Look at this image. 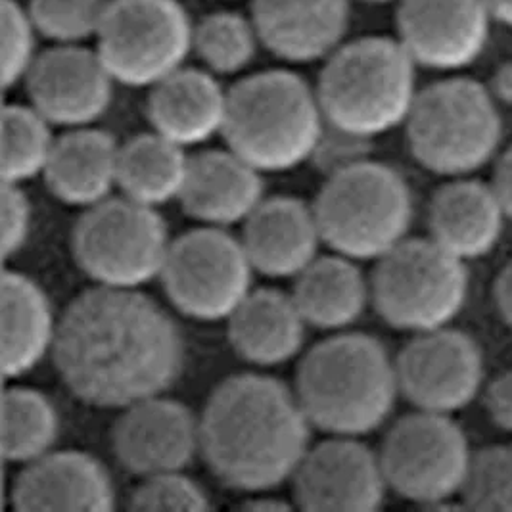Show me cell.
<instances>
[{
	"label": "cell",
	"mask_w": 512,
	"mask_h": 512,
	"mask_svg": "<svg viewBox=\"0 0 512 512\" xmlns=\"http://www.w3.org/2000/svg\"><path fill=\"white\" fill-rule=\"evenodd\" d=\"M52 357L73 396L125 409L175 384L185 340L167 311L139 290L96 286L62 315Z\"/></svg>",
	"instance_id": "1"
},
{
	"label": "cell",
	"mask_w": 512,
	"mask_h": 512,
	"mask_svg": "<svg viewBox=\"0 0 512 512\" xmlns=\"http://www.w3.org/2000/svg\"><path fill=\"white\" fill-rule=\"evenodd\" d=\"M311 422L286 384L265 374L221 382L200 417V453L227 488L263 493L292 480Z\"/></svg>",
	"instance_id": "2"
},
{
	"label": "cell",
	"mask_w": 512,
	"mask_h": 512,
	"mask_svg": "<svg viewBox=\"0 0 512 512\" xmlns=\"http://www.w3.org/2000/svg\"><path fill=\"white\" fill-rule=\"evenodd\" d=\"M296 396L315 428L330 436L361 438L394 411L396 359L369 334L340 332L307 351Z\"/></svg>",
	"instance_id": "3"
},
{
	"label": "cell",
	"mask_w": 512,
	"mask_h": 512,
	"mask_svg": "<svg viewBox=\"0 0 512 512\" xmlns=\"http://www.w3.org/2000/svg\"><path fill=\"white\" fill-rule=\"evenodd\" d=\"M323 131L317 91L298 73L261 71L229 91L223 137L261 173L288 171L313 160Z\"/></svg>",
	"instance_id": "4"
},
{
	"label": "cell",
	"mask_w": 512,
	"mask_h": 512,
	"mask_svg": "<svg viewBox=\"0 0 512 512\" xmlns=\"http://www.w3.org/2000/svg\"><path fill=\"white\" fill-rule=\"evenodd\" d=\"M417 68L390 37H363L336 48L315 89L326 123L369 140L405 125L419 94Z\"/></svg>",
	"instance_id": "5"
},
{
	"label": "cell",
	"mask_w": 512,
	"mask_h": 512,
	"mask_svg": "<svg viewBox=\"0 0 512 512\" xmlns=\"http://www.w3.org/2000/svg\"><path fill=\"white\" fill-rule=\"evenodd\" d=\"M413 158L443 177H470L499 156L503 119L488 85L447 77L420 89L405 121Z\"/></svg>",
	"instance_id": "6"
},
{
	"label": "cell",
	"mask_w": 512,
	"mask_h": 512,
	"mask_svg": "<svg viewBox=\"0 0 512 512\" xmlns=\"http://www.w3.org/2000/svg\"><path fill=\"white\" fill-rule=\"evenodd\" d=\"M313 208L326 246L355 261L386 256L413 223L411 188L394 167L371 158L326 175Z\"/></svg>",
	"instance_id": "7"
},
{
	"label": "cell",
	"mask_w": 512,
	"mask_h": 512,
	"mask_svg": "<svg viewBox=\"0 0 512 512\" xmlns=\"http://www.w3.org/2000/svg\"><path fill=\"white\" fill-rule=\"evenodd\" d=\"M465 261L428 238H405L376 261L371 302L388 325L411 334L449 326L468 298Z\"/></svg>",
	"instance_id": "8"
},
{
	"label": "cell",
	"mask_w": 512,
	"mask_h": 512,
	"mask_svg": "<svg viewBox=\"0 0 512 512\" xmlns=\"http://www.w3.org/2000/svg\"><path fill=\"white\" fill-rule=\"evenodd\" d=\"M171 238L156 208L129 198H108L79 217L71 250L96 286L139 290L160 279Z\"/></svg>",
	"instance_id": "9"
},
{
	"label": "cell",
	"mask_w": 512,
	"mask_h": 512,
	"mask_svg": "<svg viewBox=\"0 0 512 512\" xmlns=\"http://www.w3.org/2000/svg\"><path fill=\"white\" fill-rule=\"evenodd\" d=\"M194 25L177 0H110L96 33V52L116 83L154 87L181 70Z\"/></svg>",
	"instance_id": "10"
},
{
	"label": "cell",
	"mask_w": 512,
	"mask_h": 512,
	"mask_svg": "<svg viewBox=\"0 0 512 512\" xmlns=\"http://www.w3.org/2000/svg\"><path fill=\"white\" fill-rule=\"evenodd\" d=\"M378 455L388 488L411 503L438 507L459 497L472 449L451 415L417 409L390 426Z\"/></svg>",
	"instance_id": "11"
},
{
	"label": "cell",
	"mask_w": 512,
	"mask_h": 512,
	"mask_svg": "<svg viewBox=\"0 0 512 512\" xmlns=\"http://www.w3.org/2000/svg\"><path fill=\"white\" fill-rule=\"evenodd\" d=\"M256 269L242 240L221 227H202L171 240L163 261V290L190 319L221 321L254 290Z\"/></svg>",
	"instance_id": "12"
},
{
	"label": "cell",
	"mask_w": 512,
	"mask_h": 512,
	"mask_svg": "<svg viewBox=\"0 0 512 512\" xmlns=\"http://www.w3.org/2000/svg\"><path fill=\"white\" fill-rule=\"evenodd\" d=\"M396 373L399 396L442 415L465 409L486 386L478 342L451 326L415 334L396 357Z\"/></svg>",
	"instance_id": "13"
},
{
	"label": "cell",
	"mask_w": 512,
	"mask_h": 512,
	"mask_svg": "<svg viewBox=\"0 0 512 512\" xmlns=\"http://www.w3.org/2000/svg\"><path fill=\"white\" fill-rule=\"evenodd\" d=\"M493 14L486 0H399L397 41L419 68L459 71L486 48Z\"/></svg>",
	"instance_id": "14"
},
{
	"label": "cell",
	"mask_w": 512,
	"mask_h": 512,
	"mask_svg": "<svg viewBox=\"0 0 512 512\" xmlns=\"http://www.w3.org/2000/svg\"><path fill=\"white\" fill-rule=\"evenodd\" d=\"M292 482L305 511H378L390 489L380 455L353 436H332L309 447Z\"/></svg>",
	"instance_id": "15"
},
{
	"label": "cell",
	"mask_w": 512,
	"mask_h": 512,
	"mask_svg": "<svg viewBox=\"0 0 512 512\" xmlns=\"http://www.w3.org/2000/svg\"><path fill=\"white\" fill-rule=\"evenodd\" d=\"M116 79L96 50L56 45L41 52L25 77L31 106L50 125L89 127L112 104Z\"/></svg>",
	"instance_id": "16"
},
{
	"label": "cell",
	"mask_w": 512,
	"mask_h": 512,
	"mask_svg": "<svg viewBox=\"0 0 512 512\" xmlns=\"http://www.w3.org/2000/svg\"><path fill=\"white\" fill-rule=\"evenodd\" d=\"M112 443L119 465L135 476L179 472L200 453V419L175 399L148 397L121 409Z\"/></svg>",
	"instance_id": "17"
},
{
	"label": "cell",
	"mask_w": 512,
	"mask_h": 512,
	"mask_svg": "<svg viewBox=\"0 0 512 512\" xmlns=\"http://www.w3.org/2000/svg\"><path fill=\"white\" fill-rule=\"evenodd\" d=\"M18 511H114L116 489L108 470L83 451H48L24 465L12 488Z\"/></svg>",
	"instance_id": "18"
},
{
	"label": "cell",
	"mask_w": 512,
	"mask_h": 512,
	"mask_svg": "<svg viewBox=\"0 0 512 512\" xmlns=\"http://www.w3.org/2000/svg\"><path fill=\"white\" fill-rule=\"evenodd\" d=\"M350 0H254L259 43L280 60L309 64L344 45Z\"/></svg>",
	"instance_id": "19"
},
{
	"label": "cell",
	"mask_w": 512,
	"mask_h": 512,
	"mask_svg": "<svg viewBox=\"0 0 512 512\" xmlns=\"http://www.w3.org/2000/svg\"><path fill=\"white\" fill-rule=\"evenodd\" d=\"M244 250L257 273L273 279L298 277L319 257L323 242L315 208L298 198L263 200L244 221Z\"/></svg>",
	"instance_id": "20"
},
{
	"label": "cell",
	"mask_w": 512,
	"mask_h": 512,
	"mask_svg": "<svg viewBox=\"0 0 512 512\" xmlns=\"http://www.w3.org/2000/svg\"><path fill=\"white\" fill-rule=\"evenodd\" d=\"M261 171L229 150H204L188 160L183 210L206 227L244 223L263 202Z\"/></svg>",
	"instance_id": "21"
},
{
	"label": "cell",
	"mask_w": 512,
	"mask_h": 512,
	"mask_svg": "<svg viewBox=\"0 0 512 512\" xmlns=\"http://www.w3.org/2000/svg\"><path fill=\"white\" fill-rule=\"evenodd\" d=\"M507 219L495 188L472 177H455L432 196L428 231L443 250L466 263L491 254Z\"/></svg>",
	"instance_id": "22"
},
{
	"label": "cell",
	"mask_w": 512,
	"mask_h": 512,
	"mask_svg": "<svg viewBox=\"0 0 512 512\" xmlns=\"http://www.w3.org/2000/svg\"><path fill=\"white\" fill-rule=\"evenodd\" d=\"M227 100L211 71L181 68L150 89L148 119L156 133L188 148L223 135Z\"/></svg>",
	"instance_id": "23"
},
{
	"label": "cell",
	"mask_w": 512,
	"mask_h": 512,
	"mask_svg": "<svg viewBox=\"0 0 512 512\" xmlns=\"http://www.w3.org/2000/svg\"><path fill=\"white\" fill-rule=\"evenodd\" d=\"M119 144L100 129L77 127L54 142L45 169L50 192L64 204L93 208L117 187Z\"/></svg>",
	"instance_id": "24"
},
{
	"label": "cell",
	"mask_w": 512,
	"mask_h": 512,
	"mask_svg": "<svg viewBox=\"0 0 512 512\" xmlns=\"http://www.w3.org/2000/svg\"><path fill=\"white\" fill-rule=\"evenodd\" d=\"M227 321L231 346L248 363L277 367L302 351L307 323L292 294L252 290Z\"/></svg>",
	"instance_id": "25"
},
{
	"label": "cell",
	"mask_w": 512,
	"mask_h": 512,
	"mask_svg": "<svg viewBox=\"0 0 512 512\" xmlns=\"http://www.w3.org/2000/svg\"><path fill=\"white\" fill-rule=\"evenodd\" d=\"M58 323L45 290L22 273L2 277V371L8 380L33 371L52 353Z\"/></svg>",
	"instance_id": "26"
},
{
	"label": "cell",
	"mask_w": 512,
	"mask_h": 512,
	"mask_svg": "<svg viewBox=\"0 0 512 512\" xmlns=\"http://www.w3.org/2000/svg\"><path fill=\"white\" fill-rule=\"evenodd\" d=\"M292 298L307 326L344 330L355 325L371 302V280L355 265V259L317 257L296 277Z\"/></svg>",
	"instance_id": "27"
},
{
	"label": "cell",
	"mask_w": 512,
	"mask_h": 512,
	"mask_svg": "<svg viewBox=\"0 0 512 512\" xmlns=\"http://www.w3.org/2000/svg\"><path fill=\"white\" fill-rule=\"evenodd\" d=\"M188 160L183 146L156 131L133 137L119 148L117 188L125 198L150 208L179 200Z\"/></svg>",
	"instance_id": "28"
},
{
	"label": "cell",
	"mask_w": 512,
	"mask_h": 512,
	"mask_svg": "<svg viewBox=\"0 0 512 512\" xmlns=\"http://www.w3.org/2000/svg\"><path fill=\"white\" fill-rule=\"evenodd\" d=\"M60 419L52 401L33 388L14 386L2 397V453L8 463L27 465L52 451Z\"/></svg>",
	"instance_id": "29"
},
{
	"label": "cell",
	"mask_w": 512,
	"mask_h": 512,
	"mask_svg": "<svg viewBox=\"0 0 512 512\" xmlns=\"http://www.w3.org/2000/svg\"><path fill=\"white\" fill-rule=\"evenodd\" d=\"M56 139L50 123L31 104H8L2 110V181L22 185L43 175Z\"/></svg>",
	"instance_id": "30"
},
{
	"label": "cell",
	"mask_w": 512,
	"mask_h": 512,
	"mask_svg": "<svg viewBox=\"0 0 512 512\" xmlns=\"http://www.w3.org/2000/svg\"><path fill=\"white\" fill-rule=\"evenodd\" d=\"M259 37L252 20L234 12L208 14L194 25L192 50L206 70L217 75H234L246 70L256 56Z\"/></svg>",
	"instance_id": "31"
},
{
	"label": "cell",
	"mask_w": 512,
	"mask_h": 512,
	"mask_svg": "<svg viewBox=\"0 0 512 512\" xmlns=\"http://www.w3.org/2000/svg\"><path fill=\"white\" fill-rule=\"evenodd\" d=\"M459 499L472 511L512 512V445L472 451Z\"/></svg>",
	"instance_id": "32"
},
{
	"label": "cell",
	"mask_w": 512,
	"mask_h": 512,
	"mask_svg": "<svg viewBox=\"0 0 512 512\" xmlns=\"http://www.w3.org/2000/svg\"><path fill=\"white\" fill-rule=\"evenodd\" d=\"M110 0H31L27 10L39 35L56 45H81L96 37Z\"/></svg>",
	"instance_id": "33"
},
{
	"label": "cell",
	"mask_w": 512,
	"mask_h": 512,
	"mask_svg": "<svg viewBox=\"0 0 512 512\" xmlns=\"http://www.w3.org/2000/svg\"><path fill=\"white\" fill-rule=\"evenodd\" d=\"M37 27L29 10L18 0H2V83L4 89L25 81L37 60L35 37Z\"/></svg>",
	"instance_id": "34"
},
{
	"label": "cell",
	"mask_w": 512,
	"mask_h": 512,
	"mask_svg": "<svg viewBox=\"0 0 512 512\" xmlns=\"http://www.w3.org/2000/svg\"><path fill=\"white\" fill-rule=\"evenodd\" d=\"M210 497L183 470L142 478L131 493L133 511H208Z\"/></svg>",
	"instance_id": "35"
},
{
	"label": "cell",
	"mask_w": 512,
	"mask_h": 512,
	"mask_svg": "<svg viewBox=\"0 0 512 512\" xmlns=\"http://www.w3.org/2000/svg\"><path fill=\"white\" fill-rule=\"evenodd\" d=\"M31 229V202L20 185L2 187V256L20 254Z\"/></svg>",
	"instance_id": "36"
},
{
	"label": "cell",
	"mask_w": 512,
	"mask_h": 512,
	"mask_svg": "<svg viewBox=\"0 0 512 512\" xmlns=\"http://www.w3.org/2000/svg\"><path fill=\"white\" fill-rule=\"evenodd\" d=\"M489 420L503 432L512 434V369L497 374L482 390Z\"/></svg>",
	"instance_id": "37"
},
{
	"label": "cell",
	"mask_w": 512,
	"mask_h": 512,
	"mask_svg": "<svg viewBox=\"0 0 512 512\" xmlns=\"http://www.w3.org/2000/svg\"><path fill=\"white\" fill-rule=\"evenodd\" d=\"M491 187L495 188L503 210L512 221V144L497 156Z\"/></svg>",
	"instance_id": "38"
},
{
	"label": "cell",
	"mask_w": 512,
	"mask_h": 512,
	"mask_svg": "<svg viewBox=\"0 0 512 512\" xmlns=\"http://www.w3.org/2000/svg\"><path fill=\"white\" fill-rule=\"evenodd\" d=\"M493 302L501 319L512 328V259L503 265L493 282Z\"/></svg>",
	"instance_id": "39"
},
{
	"label": "cell",
	"mask_w": 512,
	"mask_h": 512,
	"mask_svg": "<svg viewBox=\"0 0 512 512\" xmlns=\"http://www.w3.org/2000/svg\"><path fill=\"white\" fill-rule=\"evenodd\" d=\"M488 89L497 100V104L512 106V60L503 62L497 70L493 71Z\"/></svg>",
	"instance_id": "40"
},
{
	"label": "cell",
	"mask_w": 512,
	"mask_h": 512,
	"mask_svg": "<svg viewBox=\"0 0 512 512\" xmlns=\"http://www.w3.org/2000/svg\"><path fill=\"white\" fill-rule=\"evenodd\" d=\"M486 2L495 22L512 27V0H486Z\"/></svg>",
	"instance_id": "41"
},
{
	"label": "cell",
	"mask_w": 512,
	"mask_h": 512,
	"mask_svg": "<svg viewBox=\"0 0 512 512\" xmlns=\"http://www.w3.org/2000/svg\"><path fill=\"white\" fill-rule=\"evenodd\" d=\"M257 501H252V503H246L244 507L246 509H256V511H282V509H290V505H286V503H280V501H273L271 497H256Z\"/></svg>",
	"instance_id": "42"
},
{
	"label": "cell",
	"mask_w": 512,
	"mask_h": 512,
	"mask_svg": "<svg viewBox=\"0 0 512 512\" xmlns=\"http://www.w3.org/2000/svg\"><path fill=\"white\" fill-rule=\"evenodd\" d=\"M363 2H371V4H386V2H396V0H363ZM399 2V0H397Z\"/></svg>",
	"instance_id": "43"
}]
</instances>
